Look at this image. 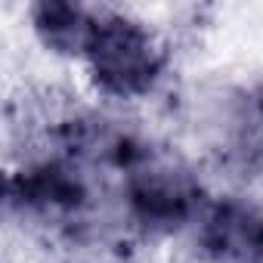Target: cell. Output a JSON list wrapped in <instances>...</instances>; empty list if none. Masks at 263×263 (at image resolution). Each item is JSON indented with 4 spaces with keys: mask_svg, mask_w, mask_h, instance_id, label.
I'll return each mask as SVG.
<instances>
[{
    "mask_svg": "<svg viewBox=\"0 0 263 263\" xmlns=\"http://www.w3.org/2000/svg\"><path fill=\"white\" fill-rule=\"evenodd\" d=\"M84 62L93 87L102 96L143 99L164 78L167 53L146 22L111 7H99V22Z\"/></svg>",
    "mask_w": 263,
    "mask_h": 263,
    "instance_id": "6da1fadb",
    "label": "cell"
},
{
    "mask_svg": "<svg viewBox=\"0 0 263 263\" xmlns=\"http://www.w3.org/2000/svg\"><path fill=\"white\" fill-rule=\"evenodd\" d=\"M121 183L127 220L146 235H171L186 223H198L208 208L198 177L180 158L161 155L152 146L127 167Z\"/></svg>",
    "mask_w": 263,
    "mask_h": 263,
    "instance_id": "7a4b0ae2",
    "label": "cell"
},
{
    "mask_svg": "<svg viewBox=\"0 0 263 263\" xmlns=\"http://www.w3.org/2000/svg\"><path fill=\"white\" fill-rule=\"evenodd\" d=\"M87 167L56 155L28 164L7 180V204L37 220L68 223L78 220L93 204V186L84 174Z\"/></svg>",
    "mask_w": 263,
    "mask_h": 263,
    "instance_id": "3957f363",
    "label": "cell"
},
{
    "mask_svg": "<svg viewBox=\"0 0 263 263\" xmlns=\"http://www.w3.org/2000/svg\"><path fill=\"white\" fill-rule=\"evenodd\" d=\"M198 248L211 263H263V208L220 198L198 217Z\"/></svg>",
    "mask_w": 263,
    "mask_h": 263,
    "instance_id": "277c9868",
    "label": "cell"
},
{
    "mask_svg": "<svg viewBox=\"0 0 263 263\" xmlns=\"http://www.w3.org/2000/svg\"><path fill=\"white\" fill-rule=\"evenodd\" d=\"M28 19L34 37L50 53L84 59L99 22V7H84L71 0H41L28 7Z\"/></svg>",
    "mask_w": 263,
    "mask_h": 263,
    "instance_id": "5b68a950",
    "label": "cell"
}]
</instances>
